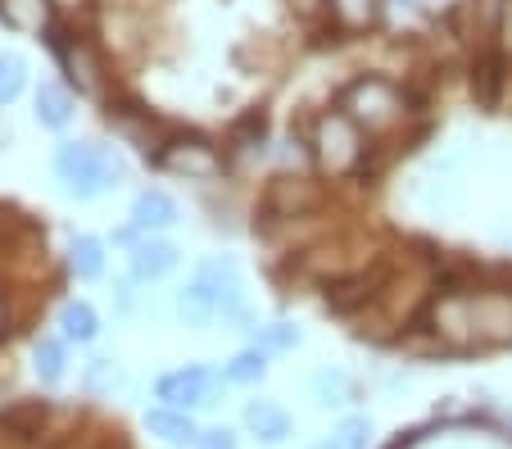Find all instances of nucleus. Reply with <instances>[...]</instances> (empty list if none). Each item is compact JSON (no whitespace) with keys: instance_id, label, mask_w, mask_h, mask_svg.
I'll return each mask as SVG.
<instances>
[{"instance_id":"13","label":"nucleus","mask_w":512,"mask_h":449,"mask_svg":"<svg viewBox=\"0 0 512 449\" xmlns=\"http://www.w3.org/2000/svg\"><path fill=\"white\" fill-rule=\"evenodd\" d=\"M245 431L254 440H263V445H281L295 431V422H290V413L277 400H250L245 404Z\"/></svg>"},{"instance_id":"22","label":"nucleus","mask_w":512,"mask_h":449,"mask_svg":"<svg viewBox=\"0 0 512 449\" xmlns=\"http://www.w3.org/2000/svg\"><path fill=\"white\" fill-rule=\"evenodd\" d=\"M223 377L232 381V386H259V381L268 377V354H263L259 345H250V350H241L232 363H227Z\"/></svg>"},{"instance_id":"18","label":"nucleus","mask_w":512,"mask_h":449,"mask_svg":"<svg viewBox=\"0 0 512 449\" xmlns=\"http://www.w3.org/2000/svg\"><path fill=\"white\" fill-rule=\"evenodd\" d=\"M59 327H64V341H73V345H91L100 336V318L87 300H68L59 309Z\"/></svg>"},{"instance_id":"25","label":"nucleus","mask_w":512,"mask_h":449,"mask_svg":"<svg viewBox=\"0 0 512 449\" xmlns=\"http://www.w3.org/2000/svg\"><path fill=\"white\" fill-rule=\"evenodd\" d=\"M304 341V332L295 323H268V327H254V345L263 354H281V350H295Z\"/></svg>"},{"instance_id":"9","label":"nucleus","mask_w":512,"mask_h":449,"mask_svg":"<svg viewBox=\"0 0 512 449\" xmlns=\"http://www.w3.org/2000/svg\"><path fill=\"white\" fill-rule=\"evenodd\" d=\"M177 259H182V250H177L173 241H164V236H141V241L132 245V254H127L132 282H141V286L164 282V277L177 268Z\"/></svg>"},{"instance_id":"30","label":"nucleus","mask_w":512,"mask_h":449,"mask_svg":"<svg viewBox=\"0 0 512 449\" xmlns=\"http://www.w3.org/2000/svg\"><path fill=\"white\" fill-rule=\"evenodd\" d=\"M290 10L300 14V19H313V14L327 10V0H290Z\"/></svg>"},{"instance_id":"1","label":"nucleus","mask_w":512,"mask_h":449,"mask_svg":"<svg viewBox=\"0 0 512 449\" xmlns=\"http://www.w3.org/2000/svg\"><path fill=\"white\" fill-rule=\"evenodd\" d=\"M309 150H313V168H318L327 182H345V177H354L358 168H363L368 132L336 105V109H327V114L313 118Z\"/></svg>"},{"instance_id":"16","label":"nucleus","mask_w":512,"mask_h":449,"mask_svg":"<svg viewBox=\"0 0 512 449\" xmlns=\"http://www.w3.org/2000/svg\"><path fill=\"white\" fill-rule=\"evenodd\" d=\"M327 14L340 32H368L381 23V0H327Z\"/></svg>"},{"instance_id":"29","label":"nucleus","mask_w":512,"mask_h":449,"mask_svg":"<svg viewBox=\"0 0 512 449\" xmlns=\"http://www.w3.org/2000/svg\"><path fill=\"white\" fill-rule=\"evenodd\" d=\"M195 449H241V445H236V431L232 427H200Z\"/></svg>"},{"instance_id":"7","label":"nucleus","mask_w":512,"mask_h":449,"mask_svg":"<svg viewBox=\"0 0 512 449\" xmlns=\"http://www.w3.org/2000/svg\"><path fill=\"white\" fill-rule=\"evenodd\" d=\"M150 159H155L164 173L191 177V182H209V177L223 173V155H218L204 137H173V141H164Z\"/></svg>"},{"instance_id":"23","label":"nucleus","mask_w":512,"mask_h":449,"mask_svg":"<svg viewBox=\"0 0 512 449\" xmlns=\"http://www.w3.org/2000/svg\"><path fill=\"white\" fill-rule=\"evenodd\" d=\"M503 64H508V59H499V55L490 50V55H485L481 64L472 69V91H476V100H481L485 109H490L494 100H499V87H503Z\"/></svg>"},{"instance_id":"5","label":"nucleus","mask_w":512,"mask_h":449,"mask_svg":"<svg viewBox=\"0 0 512 449\" xmlns=\"http://www.w3.org/2000/svg\"><path fill=\"white\" fill-rule=\"evenodd\" d=\"M472 300V341L476 350H503L512 345V286H476Z\"/></svg>"},{"instance_id":"27","label":"nucleus","mask_w":512,"mask_h":449,"mask_svg":"<svg viewBox=\"0 0 512 449\" xmlns=\"http://www.w3.org/2000/svg\"><path fill=\"white\" fill-rule=\"evenodd\" d=\"M499 10H503V0H463V14L472 19V28H476V32H485V37H494Z\"/></svg>"},{"instance_id":"17","label":"nucleus","mask_w":512,"mask_h":449,"mask_svg":"<svg viewBox=\"0 0 512 449\" xmlns=\"http://www.w3.org/2000/svg\"><path fill=\"white\" fill-rule=\"evenodd\" d=\"M68 268L78 273V282H100V277H105V241H100V236H73V245H68Z\"/></svg>"},{"instance_id":"33","label":"nucleus","mask_w":512,"mask_h":449,"mask_svg":"<svg viewBox=\"0 0 512 449\" xmlns=\"http://www.w3.org/2000/svg\"><path fill=\"white\" fill-rule=\"evenodd\" d=\"M313 449H336V440H327V445H313Z\"/></svg>"},{"instance_id":"24","label":"nucleus","mask_w":512,"mask_h":449,"mask_svg":"<svg viewBox=\"0 0 512 449\" xmlns=\"http://www.w3.org/2000/svg\"><path fill=\"white\" fill-rule=\"evenodd\" d=\"M28 87V59L14 50H0V105H14Z\"/></svg>"},{"instance_id":"21","label":"nucleus","mask_w":512,"mask_h":449,"mask_svg":"<svg viewBox=\"0 0 512 449\" xmlns=\"http://www.w3.org/2000/svg\"><path fill=\"white\" fill-rule=\"evenodd\" d=\"M123 363L118 359H91L87 372H82V391L87 395H114L123 391Z\"/></svg>"},{"instance_id":"10","label":"nucleus","mask_w":512,"mask_h":449,"mask_svg":"<svg viewBox=\"0 0 512 449\" xmlns=\"http://www.w3.org/2000/svg\"><path fill=\"white\" fill-rule=\"evenodd\" d=\"M177 218H182V209H177V200L168 191H141L132 200V227L141 236L168 232V227H177Z\"/></svg>"},{"instance_id":"3","label":"nucleus","mask_w":512,"mask_h":449,"mask_svg":"<svg viewBox=\"0 0 512 449\" xmlns=\"http://www.w3.org/2000/svg\"><path fill=\"white\" fill-rule=\"evenodd\" d=\"M340 109H345L368 137H386V132H395L408 118V96H404V87H395L390 78L363 73V78H354L340 91Z\"/></svg>"},{"instance_id":"15","label":"nucleus","mask_w":512,"mask_h":449,"mask_svg":"<svg viewBox=\"0 0 512 449\" xmlns=\"http://www.w3.org/2000/svg\"><path fill=\"white\" fill-rule=\"evenodd\" d=\"M145 427L155 431L164 445H195V436H200V427H195V418L186 409H168V404H155V409L145 413Z\"/></svg>"},{"instance_id":"32","label":"nucleus","mask_w":512,"mask_h":449,"mask_svg":"<svg viewBox=\"0 0 512 449\" xmlns=\"http://www.w3.org/2000/svg\"><path fill=\"white\" fill-rule=\"evenodd\" d=\"M87 0H55V10H82Z\"/></svg>"},{"instance_id":"19","label":"nucleus","mask_w":512,"mask_h":449,"mask_svg":"<svg viewBox=\"0 0 512 449\" xmlns=\"http://www.w3.org/2000/svg\"><path fill=\"white\" fill-rule=\"evenodd\" d=\"M32 372H37L46 386H59L68 372V345L59 341V336H41V341L32 345Z\"/></svg>"},{"instance_id":"14","label":"nucleus","mask_w":512,"mask_h":449,"mask_svg":"<svg viewBox=\"0 0 512 449\" xmlns=\"http://www.w3.org/2000/svg\"><path fill=\"white\" fill-rule=\"evenodd\" d=\"M173 309H177V318H182L186 327H209V323H218V318H223V304H218V295H213L209 286H200L195 277L182 286V291H177Z\"/></svg>"},{"instance_id":"31","label":"nucleus","mask_w":512,"mask_h":449,"mask_svg":"<svg viewBox=\"0 0 512 449\" xmlns=\"http://www.w3.org/2000/svg\"><path fill=\"white\" fill-rule=\"evenodd\" d=\"M114 291H118V309H123V313H132V304H136V300H132V286H127V282H118Z\"/></svg>"},{"instance_id":"28","label":"nucleus","mask_w":512,"mask_h":449,"mask_svg":"<svg viewBox=\"0 0 512 449\" xmlns=\"http://www.w3.org/2000/svg\"><path fill=\"white\" fill-rule=\"evenodd\" d=\"M490 50H494L499 59H508V64H512V0H503L499 23H494V37H490Z\"/></svg>"},{"instance_id":"4","label":"nucleus","mask_w":512,"mask_h":449,"mask_svg":"<svg viewBox=\"0 0 512 449\" xmlns=\"http://www.w3.org/2000/svg\"><path fill=\"white\" fill-rule=\"evenodd\" d=\"M422 327L445 345V350H458V354L476 350V341H472V300H467V291H435L431 300H426Z\"/></svg>"},{"instance_id":"2","label":"nucleus","mask_w":512,"mask_h":449,"mask_svg":"<svg viewBox=\"0 0 512 449\" xmlns=\"http://www.w3.org/2000/svg\"><path fill=\"white\" fill-rule=\"evenodd\" d=\"M123 159L109 146L96 141H64L55 150V177L64 182V196L73 200H100L109 196L118 182H123Z\"/></svg>"},{"instance_id":"12","label":"nucleus","mask_w":512,"mask_h":449,"mask_svg":"<svg viewBox=\"0 0 512 449\" xmlns=\"http://www.w3.org/2000/svg\"><path fill=\"white\" fill-rule=\"evenodd\" d=\"M32 114H37L41 127H50V132H64L68 123H73V114H78V96H73V87L68 82H41L37 96H32Z\"/></svg>"},{"instance_id":"34","label":"nucleus","mask_w":512,"mask_h":449,"mask_svg":"<svg viewBox=\"0 0 512 449\" xmlns=\"http://www.w3.org/2000/svg\"><path fill=\"white\" fill-rule=\"evenodd\" d=\"M0 323H5V304H0Z\"/></svg>"},{"instance_id":"11","label":"nucleus","mask_w":512,"mask_h":449,"mask_svg":"<svg viewBox=\"0 0 512 449\" xmlns=\"http://www.w3.org/2000/svg\"><path fill=\"white\" fill-rule=\"evenodd\" d=\"M0 23L23 37H46L55 28V0H0Z\"/></svg>"},{"instance_id":"20","label":"nucleus","mask_w":512,"mask_h":449,"mask_svg":"<svg viewBox=\"0 0 512 449\" xmlns=\"http://www.w3.org/2000/svg\"><path fill=\"white\" fill-rule=\"evenodd\" d=\"M309 386H313V400H318V409H340V404L354 400V381H349L340 368H322V372H313Z\"/></svg>"},{"instance_id":"6","label":"nucleus","mask_w":512,"mask_h":449,"mask_svg":"<svg viewBox=\"0 0 512 449\" xmlns=\"http://www.w3.org/2000/svg\"><path fill=\"white\" fill-rule=\"evenodd\" d=\"M223 381L213 368H177V372H164V377L155 381V395L159 404H168V409H213V404L223 400Z\"/></svg>"},{"instance_id":"26","label":"nucleus","mask_w":512,"mask_h":449,"mask_svg":"<svg viewBox=\"0 0 512 449\" xmlns=\"http://www.w3.org/2000/svg\"><path fill=\"white\" fill-rule=\"evenodd\" d=\"M331 440H336V449H368L372 445V422L368 418H345Z\"/></svg>"},{"instance_id":"8","label":"nucleus","mask_w":512,"mask_h":449,"mask_svg":"<svg viewBox=\"0 0 512 449\" xmlns=\"http://www.w3.org/2000/svg\"><path fill=\"white\" fill-rule=\"evenodd\" d=\"M55 55L68 73V87L78 96H105V59L96 55V46L87 37L68 32L64 41H55Z\"/></svg>"}]
</instances>
